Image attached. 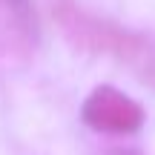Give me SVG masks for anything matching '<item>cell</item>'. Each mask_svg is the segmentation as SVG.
I'll list each match as a JSON object with an SVG mask.
<instances>
[{
  "label": "cell",
  "mask_w": 155,
  "mask_h": 155,
  "mask_svg": "<svg viewBox=\"0 0 155 155\" xmlns=\"http://www.w3.org/2000/svg\"><path fill=\"white\" fill-rule=\"evenodd\" d=\"M55 20L66 40L78 49L92 55H109L135 69V75L141 78L155 75V49L141 35L81 9L75 0H55Z\"/></svg>",
  "instance_id": "obj_1"
},
{
  "label": "cell",
  "mask_w": 155,
  "mask_h": 155,
  "mask_svg": "<svg viewBox=\"0 0 155 155\" xmlns=\"http://www.w3.org/2000/svg\"><path fill=\"white\" fill-rule=\"evenodd\" d=\"M81 115L86 121V127L98 129V132H109V135L138 132L147 118L138 101H132L127 92H121L115 86L92 89V95L81 106Z\"/></svg>",
  "instance_id": "obj_2"
},
{
  "label": "cell",
  "mask_w": 155,
  "mask_h": 155,
  "mask_svg": "<svg viewBox=\"0 0 155 155\" xmlns=\"http://www.w3.org/2000/svg\"><path fill=\"white\" fill-rule=\"evenodd\" d=\"M9 9V17L17 23L23 35H35V15H32V0H3Z\"/></svg>",
  "instance_id": "obj_3"
}]
</instances>
